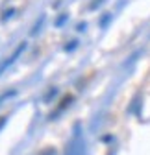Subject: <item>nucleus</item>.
<instances>
[{
	"instance_id": "obj_1",
	"label": "nucleus",
	"mask_w": 150,
	"mask_h": 155,
	"mask_svg": "<svg viewBox=\"0 0 150 155\" xmlns=\"http://www.w3.org/2000/svg\"><path fill=\"white\" fill-rule=\"evenodd\" d=\"M24 48H26V45H24V43H21V45H19V48H17V50L13 52V55L9 57V59H6V61H4L2 65H0V74H2V70H4V68H6L8 65H11V63H13V61L17 59V55H19V54H21V52H22Z\"/></svg>"
},
{
	"instance_id": "obj_2",
	"label": "nucleus",
	"mask_w": 150,
	"mask_h": 155,
	"mask_svg": "<svg viewBox=\"0 0 150 155\" xmlns=\"http://www.w3.org/2000/svg\"><path fill=\"white\" fill-rule=\"evenodd\" d=\"M43 22H45V17H41V18H39V22H37V24L33 26L32 33H37V31H39V28H41V24H43Z\"/></svg>"
},
{
	"instance_id": "obj_3",
	"label": "nucleus",
	"mask_w": 150,
	"mask_h": 155,
	"mask_svg": "<svg viewBox=\"0 0 150 155\" xmlns=\"http://www.w3.org/2000/svg\"><path fill=\"white\" fill-rule=\"evenodd\" d=\"M76 45H78L76 41H72V43H69V46H65V50H69V52H70V50H74V48H76Z\"/></svg>"
},
{
	"instance_id": "obj_4",
	"label": "nucleus",
	"mask_w": 150,
	"mask_h": 155,
	"mask_svg": "<svg viewBox=\"0 0 150 155\" xmlns=\"http://www.w3.org/2000/svg\"><path fill=\"white\" fill-rule=\"evenodd\" d=\"M65 18H67V15H61V17L58 18V21H56V24H58V26H61V24L65 22Z\"/></svg>"
},
{
	"instance_id": "obj_5",
	"label": "nucleus",
	"mask_w": 150,
	"mask_h": 155,
	"mask_svg": "<svg viewBox=\"0 0 150 155\" xmlns=\"http://www.w3.org/2000/svg\"><path fill=\"white\" fill-rule=\"evenodd\" d=\"M100 4H102V0H95V2L91 4V9H95V8H98Z\"/></svg>"
},
{
	"instance_id": "obj_6",
	"label": "nucleus",
	"mask_w": 150,
	"mask_h": 155,
	"mask_svg": "<svg viewBox=\"0 0 150 155\" xmlns=\"http://www.w3.org/2000/svg\"><path fill=\"white\" fill-rule=\"evenodd\" d=\"M109 17H111V15H109V13H106V17H104V18H102V22H100V24H102V26H106V22H107V21H109Z\"/></svg>"
}]
</instances>
